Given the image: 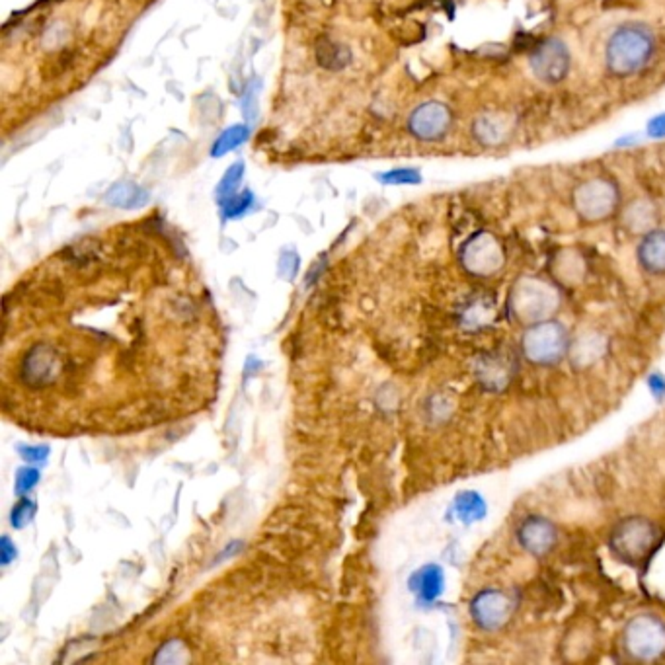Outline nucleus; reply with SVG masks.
Returning a JSON list of instances; mask_svg holds the SVG:
<instances>
[{"instance_id": "f257e3e1", "label": "nucleus", "mask_w": 665, "mask_h": 665, "mask_svg": "<svg viewBox=\"0 0 665 665\" xmlns=\"http://www.w3.org/2000/svg\"><path fill=\"white\" fill-rule=\"evenodd\" d=\"M506 307L521 328L550 320L562 307L560 286L539 276H523L511 286Z\"/></svg>"}, {"instance_id": "f03ea898", "label": "nucleus", "mask_w": 665, "mask_h": 665, "mask_svg": "<svg viewBox=\"0 0 665 665\" xmlns=\"http://www.w3.org/2000/svg\"><path fill=\"white\" fill-rule=\"evenodd\" d=\"M572 336L556 319L523 328L519 350L525 362L535 367H554L568 359Z\"/></svg>"}, {"instance_id": "7ed1b4c3", "label": "nucleus", "mask_w": 665, "mask_h": 665, "mask_svg": "<svg viewBox=\"0 0 665 665\" xmlns=\"http://www.w3.org/2000/svg\"><path fill=\"white\" fill-rule=\"evenodd\" d=\"M660 531L644 516H628L615 523L609 535V549L615 558L628 566H640L658 547Z\"/></svg>"}, {"instance_id": "20e7f679", "label": "nucleus", "mask_w": 665, "mask_h": 665, "mask_svg": "<svg viewBox=\"0 0 665 665\" xmlns=\"http://www.w3.org/2000/svg\"><path fill=\"white\" fill-rule=\"evenodd\" d=\"M653 53V38L646 28L628 24L618 28L607 43V64L618 76L638 72Z\"/></svg>"}, {"instance_id": "39448f33", "label": "nucleus", "mask_w": 665, "mask_h": 665, "mask_svg": "<svg viewBox=\"0 0 665 665\" xmlns=\"http://www.w3.org/2000/svg\"><path fill=\"white\" fill-rule=\"evenodd\" d=\"M620 644L632 661H660L665 658V623L650 613L632 617L620 632Z\"/></svg>"}, {"instance_id": "423d86ee", "label": "nucleus", "mask_w": 665, "mask_h": 665, "mask_svg": "<svg viewBox=\"0 0 665 665\" xmlns=\"http://www.w3.org/2000/svg\"><path fill=\"white\" fill-rule=\"evenodd\" d=\"M517 603L511 593L498 590V587H486L478 592L468 605L473 623L484 632H498L506 628L516 615Z\"/></svg>"}, {"instance_id": "0eeeda50", "label": "nucleus", "mask_w": 665, "mask_h": 665, "mask_svg": "<svg viewBox=\"0 0 665 665\" xmlns=\"http://www.w3.org/2000/svg\"><path fill=\"white\" fill-rule=\"evenodd\" d=\"M459 260L466 274L494 277L506 266V252L492 233H476L463 244Z\"/></svg>"}, {"instance_id": "6e6552de", "label": "nucleus", "mask_w": 665, "mask_h": 665, "mask_svg": "<svg viewBox=\"0 0 665 665\" xmlns=\"http://www.w3.org/2000/svg\"><path fill=\"white\" fill-rule=\"evenodd\" d=\"M618 203L617 188L610 182L595 178L582 183L574 192V207L580 219L585 223L607 221L615 213Z\"/></svg>"}, {"instance_id": "1a4fd4ad", "label": "nucleus", "mask_w": 665, "mask_h": 665, "mask_svg": "<svg viewBox=\"0 0 665 665\" xmlns=\"http://www.w3.org/2000/svg\"><path fill=\"white\" fill-rule=\"evenodd\" d=\"M531 69L539 81L547 84L562 82L570 72V51L560 39H544L531 53Z\"/></svg>"}, {"instance_id": "9d476101", "label": "nucleus", "mask_w": 665, "mask_h": 665, "mask_svg": "<svg viewBox=\"0 0 665 665\" xmlns=\"http://www.w3.org/2000/svg\"><path fill=\"white\" fill-rule=\"evenodd\" d=\"M516 539L527 554L535 556V558H544L558 544V529L549 517L527 516L517 525Z\"/></svg>"}, {"instance_id": "9b49d317", "label": "nucleus", "mask_w": 665, "mask_h": 665, "mask_svg": "<svg viewBox=\"0 0 665 665\" xmlns=\"http://www.w3.org/2000/svg\"><path fill=\"white\" fill-rule=\"evenodd\" d=\"M451 112L441 102H425L413 110L408 127L422 141H438L447 135L451 127Z\"/></svg>"}, {"instance_id": "f8f14e48", "label": "nucleus", "mask_w": 665, "mask_h": 665, "mask_svg": "<svg viewBox=\"0 0 665 665\" xmlns=\"http://www.w3.org/2000/svg\"><path fill=\"white\" fill-rule=\"evenodd\" d=\"M516 375V363L511 355L499 352L484 354L476 359L474 377L481 387L488 392H501L511 385V379Z\"/></svg>"}, {"instance_id": "ddd939ff", "label": "nucleus", "mask_w": 665, "mask_h": 665, "mask_svg": "<svg viewBox=\"0 0 665 665\" xmlns=\"http://www.w3.org/2000/svg\"><path fill=\"white\" fill-rule=\"evenodd\" d=\"M609 352V340L607 336L595 330H585L580 336L572 337L568 359L575 369H590Z\"/></svg>"}, {"instance_id": "4468645a", "label": "nucleus", "mask_w": 665, "mask_h": 665, "mask_svg": "<svg viewBox=\"0 0 665 665\" xmlns=\"http://www.w3.org/2000/svg\"><path fill=\"white\" fill-rule=\"evenodd\" d=\"M640 268L653 277L665 276V231H653L642 236L636 250Z\"/></svg>"}, {"instance_id": "2eb2a0df", "label": "nucleus", "mask_w": 665, "mask_h": 665, "mask_svg": "<svg viewBox=\"0 0 665 665\" xmlns=\"http://www.w3.org/2000/svg\"><path fill=\"white\" fill-rule=\"evenodd\" d=\"M59 371L57 365V357L55 354H51L46 345L36 347L34 352L30 354L24 365V375L34 385H47L55 379Z\"/></svg>"}, {"instance_id": "dca6fc26", "label": "nucleus", "mask_w": 665, "mask_h": 665, "mask_svg": "<svg viewBox=\"0 0 665 665\" xmlns=\"http://www.w3.org/2000/svg\"><path fill=\"white\" fill-rule=\"evenodd\" d=\"M412 592H416L420 601L423 603H433L435 599H439L445 590V575L439 566L428 564L418 570L412 577Z\"/></svg>"}, {"instance_id": "f3484780", "label": "nucleus", "mask_w": 665, "mask_h": 665, "mask_svg": "<svg viewBox=\"0 0 665 665\" xmlns=\"http://www.w3.org/2000/svg\"><path fill=\"white\" fill-rule=\"evenodd\" d=\"M149 200V192L133 182H119L112 185V190L106 195V201L119 207V209H139V207H145Z\"/></svg>"}, {"instance_id": "a211bd4d", "label": "nucleus", "mask_w": 665, "mask_h": 665, "mask_svg": "<svg viewBox=\"0 0 665 665\" xmlns=\"http://www.w3.org/2000/svg\"><path fill=\"white\" fill-rule=\"evenodd\" d=\"M486 499L478 494L473 492V490H466V492H459L453 501V514L465 525H471V523H476L486 517Z\"/></svg>"}, {"instance_id": "6ab92c4d", "label": "nucleus", "mask_w": 665, "mask_h": 665, "mask_svg": "<svg viewBox=\"0 0 665 665\" xmlns=\"http://www.w3.org/2000/svg\"><path fill=\"white\" fill-rule=\"evenodd\" d=\"M625 225L630 233L644 236L646 233L653 231V225H656V211H653V207L650 203L638 201L627 209Z\"/></svg>"}, {"instance_id": "aec40b11", "label": "nucleus", "mask_w": 665, "mask_h": 665, "mask_svg": "<svg viewBox=\"0 0 665 665\" xmlns=\"http://www.w3.org/2000/svg\"><path fill=\"white\" fill-rule=\"evenodd\" d=\"M507 135V124L499 115H482L474 122V137L484 145H499Z\"/></svg>"}, {"instance_id": "412c9836", "label": "nucleus", "mask_w": 665, "mask_h": 665, "mask_svg": "<svg viewBox=\"0 0 665 665\" xmlns=\"http://www.w3.org/2000/svg\"><path fill=\"white\" fill-rule=\"evenodd\" d=\"M316 59L326 69H342L350 61V51L342 46H336L330 39H322L316 47Z\"/></svg>"}, {"instance_id": "4be33fe9", "label": "nucleus", "mask_w": 665, "mask_h": 665, "mask_svg": "<svg viewBox=\"0 0 665 665\" xmlns=\"http://www.w3.org/2000/svg\"><path fill=\"white\" fill-rule=\"evenodd\" d=\"M248 137H250V129L246 125L228 127L225 133L215 141V145L211 149V155L213 157H223V155H226V152H231L233 149L241 147Z\"/></svg>"}, {"instance_id": "5701e85b", "label": "nucleus", "mask_w": 665, "mask_h": 665, "mask_svg": "<svg viewBox=\"0 0 665 665\" xmlns=\"http://www.w3.org/2000/svg\"><path fill=\"white\" fill-rule=\"evenodd\" d=\"M243 174H244L243 162H236V165H233L231 168L226 170V174H225L221 183H219V188H217V195H219V201H225V200L231 198V195L236 193L238 183H241V180H243Z\"/></svg>"}, {"instance_id": "b1692460", "label": "nucleus", "mask_w": 665, "mask_h": 665, "mask_svg": "<svg viewBox=\"0 0 665 665\" xmlns=\"http://www.w3.org/2000/svg\"><path fill=\"white\" fill-rule=\"evenodd\" d=\"M490 320H494V309L490 311V304H482L481 301L474 303V307H466L465 311V319L463 324H468L473 330L482 328V326L490 324Z\"/></svg>"}, {"instance_id": "393cba45", "label": "nucleus", "mask_w": 665, "mask_h": 665, "mask_svg": "<svg viewBox=\"0 0 665 665\" xmlns=\"http://www.w3.org/2000/svg\"><path fill=\"white\" fill-rule=\"evenodd\" d=\"M252 201H254L252 193L243 192V193H234L228 200L221 201V207H223V213H225L226 219H234V217L244 215L250 209Z\"/></svg>"}, {"instance_id": "a878e982", "label": "nucleus", "mask_w": 665, "mask_h": 665, "mask_svg": "<svg viewBox=\"0 0 665 665\" xmlns=\"http://www.w3.org/2000/svg\"><path fill=\"white\" fill-rule=\"evenodd\" d=\"M188 660V648L180 640H170L158 650L155 663H183Z\"/></svg>"}, {"instance_id": "bb28decb", "label": "nucleus", "mask_w": 665, "mask_h": 665, "mask_svg": "<svg viewBox=\"0 0 665 665\" xmlns=\"http://www.w3.org/2000/svg\"><path fill=\"white\" fill-rule=\"evenodd\" d=\"M36 516V501L31 499H21L20 504L13 509V516H10V521H13L14 529H24L28 523L34 519Z\"/></svg>"}, {"instance_id": "cd10ccee", "label": "nucleus", "mask_w": 665, "mask_h": 665, "mask_svg": "<svg viewBox=\"0 0 665 665\" xmlns=\"http://www.w3.org/2000/svg\"><path fill=\"white\" fill-rule=\"evenodd\" d=\"M379 180L383 183H418L422 178H420V172L413 168H396V170L380 174Z\"/></svg>"}, {"instance_id": "c85d7f7f", "label": "nucleus", "mask_w": 665, "mask_h": 665, "mask_svg": "<svg viewBox=\"0 0 665 665\" xmlns=\"http://www.w3.org/2000/svg\"><path fill=\"white\" fill-rule=\"evenodd\" d=\"M39 482V473L36 471V468H20L18 474H16V494L18 496H26L28 492H31Z\"/></svg>"}, {"instance_id": "c756f323", "label": "nucleus", "mask_w": 665, "mask_h": 665, "mask_svg": "<svg viewBox=\"0 0 665 665\" xmlns=\"http://www.w3.org/2000/svg\"><path fill=\"white\" fill-rule=\"evenodd\" d=\"M299 271V256L295 252H283L279 258V276L291 281Z\"/></svg>"}, {"instance_id": "7c9ffc66", "label": "nucleus", "mask_w": 665, "mask_h": 665, "mask_svg": "<svg viewBox=\"0 0 665 665\" xmlns=\"http://www.w3.org/2000/svg\"><path fill=\"white\" fill-rule=\"evenodd\" d=\"M20 455L24 456L26 463H38L41 465L43 461H47L49 456V447L46 445H38V447H20Z\"/></svg>"}, {"instance_id": "2f4dec72", "label": "nucleus", "mask_w": 665, "mask_h": 665, "mask_svg": "<svg viewBox=\"0 0 665 665\" xmlns=\"http://www.w3.org/2000/svg\"><path fill=\"white\" fill-rule=\"evenodd\" d=\"M260 89H261V84H260L258 81L248 86V92H246V96H244V112H246V117H248V119H254V117H256V110H258V106H256V94H258Z\"/></svg>"}, {"instance_id": "473e14b6", "label": "nucleus", "mask_w": 665, "mask_h": 665, "mask_svg": "<svg viewBox=\"0 0 665 665\" xmlns=\"http://www.w3.org/2000/svg\"><path fill=\"white\" fill-rule=\"evenodd\" d=\"M16 547L13 544L8 537H3V542H0V556H3V564H10L16 558Z\"/></svg>"}, {"instance_id": "72a5a7b5", "label": "nucleus", "mask_w": 665, "mask_h": 665, "mask_svg": "<svg viewBox=\"0 0 665 665\" xmlns=\"http://www.w3.org/2000/svg\"><path fill=\"white\" fill-rule=\"evenodd\" d=\"M648 135L656 137V139L665 137V114L653 117L652 122L648 124Z\"/></svg>"}, {"instance_id": "f704fd0d", "label": "nucleus", "mask_w": 665, "mask_h": 665, "mask_svg": "<svg viewBox=\"0 0 665 665\" xmlns=\"http://www.w3.org/2000/svg\"><path fill=\"white\" fill-rule=\"evenodd\" d=\"M241 549H243V544H241V542H236V544L233 542L231 547H228V549L221 554V558H217V562H219V560H225V558H231V554H233V552H238Z\"/></svg>"}]
</instances>
